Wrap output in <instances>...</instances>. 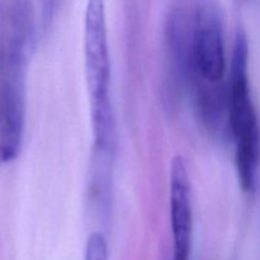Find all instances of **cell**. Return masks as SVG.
Returning a JSON list of instances; mask_svg holds the SVG:
<instances>
[{
    "label": "cell",
    "mask_w": 260,
    "mask_h": 260,
    "mask_svg": "<svg viewBox=\"0 0 260 260\" xmlns=\"http://www.w3.org/2000/svg\"><path fill=\"white\" fill-rule=\"evenodd\" d=\"M84 68L90 101L95 152L113 156L116 119L111 101V53L104 0H86L84 14Z\"/></svg>",
    "instance_id": "obj_3"
},
{
    "label": "cell",
    "mask_w": 260,
    "mask_h": 260,
    "mask_svg": "<svg viewBox=\"0 0 260 260\" xmlns=\"http://www.w3.org/2000/svg\"><path fill=\"white\" fill-rule=\"evenodd\" d=\"M36 37L30 0H0V165L19 155L25 126V78Z\"/></svg>",
    "instance_id": "obj_1"
},
{
    "label": "cell",
    "mask_w": 260,
    "mask_h": 260,
    "mask_svg": "<svg viewBox=\"0 0 260 260\" xmlns=\"http://www.w3.org/2000/svg\"><path fill=\"white\" fill-rule=\"evenodd\" d=\"M61 0H41V15L46 19H52L57 13Z\"/></svg>",
    "instance_id": "obj_7"
},
{
    "label": "cell",
    "mask_w": 260,
    "mask_h": 260,
    "mask_svg": "<svg viewBox=\"0 0 260 260\" xmlns=\"http://www.w3.org/2000/svg\"><path fill=\"white\" fill-rule=\"evenodd\" d=\"M85 260H109L108 245L103 234L93 233L88 239Z\"/></svg>",
    "instance_id": "obj_6"
},
{
    "label": "cell",
    "mask_w": 260,
    "mask_h": 260,
    "mask_svg": "<svg viewBox=\"0 0 260 260\" xmlns=\"http://www.w3.org/2000/svg\"><path fill=\"white\" fill-rule=\"evenodd\" d=\"M228 129L235 147V165L244 192L254 190L260 165V124L249 80V43L236 35L228 80Z\"/></svg>",
    "instance_id": "obj_4"
},
{
    "label": "cell",
    "mask_w": 260,
    "mask_h": 260,
    "mask_svg": "<svg viewBox=\"0 0 260 260\" xmlns=\"http://www.w3.org/2000/svg\"><path fill=\"white\" fill-rule=\"evenodd\" d=\"M170 223L173 260H189L193 239L192 190L187 162L182 155H177L170 165Z\"/></svg>",
    "instance_id": "obj_5"
},
{
    "label": "cell",
    "mask_w": 260,
    "mask_h": 260,
    "mask_svg": "<svg viewBox=\"0 0 260 260\" xmlns=\"http://www.w3.org/2000/svg\"><path fill=\"white\" fill-rule=\"evenodd\" d=\"M222 15L213 0H189L187 84L210 131L228 127V83Z\"/></svg>",
    "instance_id": "obj_2"
}]
</instances>
